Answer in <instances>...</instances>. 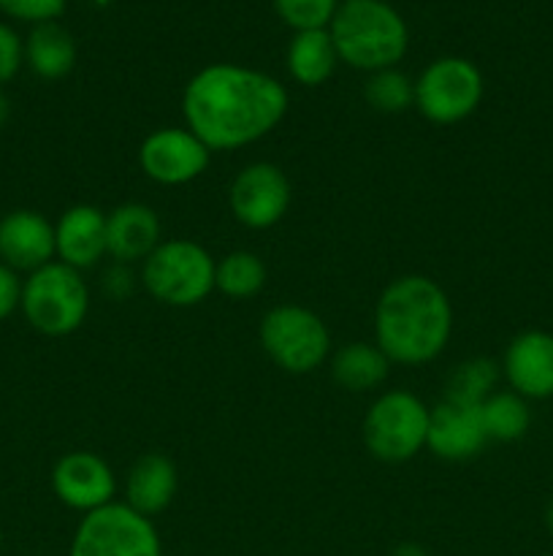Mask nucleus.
Listing matches in <instances>:
<instances>
[{"mask_svg":"<svg viewBox=\"0 0 553 556\" xmlns=\"http://www.w3.org/2000/svg\"><path fill=\"white\" fill-rule=\"evenodd\" d=\"M22 315L43 337H68L81 329L90 313V288L81 271L52 261L22 282Z\"/></svg>","mask_w":553,"mask_h":556,"instance_id":"obj_4","label":"nucleus"},{"mask_svg":"<svg viewBox=\"0 0 553 556\" xmlns=\"http://www.w3.org/2000/svg\"><path fill=\"white\" fill-rule=\"evenodd\" d=\"M291 98L282 81L258 68L215 63L184 85L182 117L211 152L239 150L285 119Z\"/></svg>","mask_w":553,"mask_h":556,"instance_id":"obj_1","label":"nucleus"},{"mask_svg":"<svg viewBox=\"0 0 553 556\" xmlns=\"http://www.w3.org/2000/svg\"><path fill=\"white\" fill-rule=\"evenodd\" d=\"M453 307L439 282L423 275L396 277L374 307V345L390 364L421 367L448 348Z\"/></svg>","mask_w":553,"mask_h":556,"instance_id":"obj_2","label":"nucleus"},{"mask_svg":"<svg viewBox=\"0 0 553 556\" xmlns=\"http://www.w3.org/2000/svg\"><path fill=\"white\" fill-rule=\"evenodd\" d=\"M57 258L54 226L36 210H14L0 217V261L14 271H36Z\"/></svg>","mask_w":553,"mask_h":556,"instance_id":"obj_15","label":"nucleus"},{"mask_svg":"<svg viewBox=\"0 0 553 556\" xmlns=\"http://www.w3.org/2000/svg\"><path fill=\"white\" fill-rule=\"evenodd\" d=\"M363 98L380 114H401L415 106V81L399 68H385L369 74Z\"/></svg>","mask_w":553,"mask_h":556,"instance_id":"obj_25","label":"nucleus"},{"mask_svg":"<svg viewBox=\"0 0 553 556\" xmlns=\"http://www.w3.org/2000/svg\"><path fill=\"white\" fill-rule=\"evenodd\" d=\"M483 74L466 58H439L415 79V109L434 125H455L477 112Z\"/></svg>","mask_w":553,"mask_h":556,"instance_id":"obj_8","label":"nucleus"},{"mask_svg":"<svg viewBox=\"0 0 553 556\" xmlns=\"http://www.w3.org/2000/svg\"><path fill=\"white\" fill-rule=\"evenodd\" d=\"M390 362L374 342H347L331 358V378L350 394L374 391L388 380Z\"/></svg>","mask_w":553,"mask_h":556,"instance_id":"obj_20","label":"nucleus"},{"mask_svg":"<svg viewBox=\"0 0 553 556\" xmlns=\"http://www.w3.org/2000/svg\"><path fill=\"white\" fill-rule=\"evenodd\" d=\"M68 556H163V546L152 519L125 503H112L85 514Z\"/></svg>","mask_w":553,"mask_h":556,"instance_id":"obj_9","label":"nucleus"},{"mask_svg":"<svg viewBox=\"0 0 553 556\" xmlns=\"http://www.w3.org/2000/svg\"><path fill=\"white\" fill-rule=\"evenodd\" d=\"M480 407L442 400L428 418L426 448L442 462H470L486 448Z\"/></svg>","mask_w":553,"mask_h":556,"instance_id":"obj_14","label":"nucleus"},{"mask_svg":"<svg viewBox=\"0 0 553 556\" xmlns=\"http://www.w3.org/2000/svg\"><path fill=\"white\" fill-rule=\"evenodd\" d=\"M9 117H11V101L3 96V92H0V128L9 123Z\"/></svg>","mask_w":553,"mask_h":556,"instance_id":"obj_32","label":"nucleus"},{"mask_svg":"<svg viewBox=\"0 0 553 556\" xmlns=\"http://www.w3.org/2000/svg\"><path fill=\"white\" fill-rule=\"evenodd\" d=\"M25 63L41 79H63L76 65V41L57 22H43L30 30L25 41Z\"/></svg>","mask_w":553,"mask_h":556,"instance_id":"obj_21","label":"nucleus"},{"mask_svg":"<svg viewBox=\"0 0 553 556\" xmlns=\"http://www.w3.org/2000/svg\"><path fill=\"white\" fill-rule=\"evenodd\" d=\"M287 74L301 87H320L334 76L339 54H336L334 38L329 27L325 30H301L293 33L287 43Z\"/></svg>","mask_w":553,"mask_h":556,"instance_id":"obj_19","label":"nucleus"},{"mask_svg":"<svg viewBox=\"0 0 553 556\" xmlns=\"http://www.w3.org/2000/svg\"><path fill=\"white\" fill-rule=\"evenodd\" d=\"M231 215L249 231H266L287 215L291 179L274 163H249L233 177L228 190Z\"/></svg>","mask_w":553,"mask_h":556,"instance_id":"obj_10","label":"nucleus"},{"mask_svg":"<svg viewBox=\"0 0 553 556\" xmlns=\"http://www.w3.org/2000/svg\"><path fill=\"white\" fill-rule=\"evenodd\" d=\"M128 264H114L112 269H108V280H106V291L112 293L114 299H123L128 296L130 288H133V275H130L128 269H125Z\"/></svg>","mask_w":553,"mask_h":556,"instance_id":"obj_30","label":"nucleus"},{"mask_svg":"<svg viewBox=\"0 0 553 556\" xmlns=\"http://www.w3.org/2000/svg\"><path fill=\"white\" fill-rule=\"evenodd\" d=\"M0 546H3V530H0Z\"/></svg>","mask_w":553,"mask_h":556,"instance_id":"obj_34","label":"nucleus"},{"mask_svg":"<svg viewBox=\"0 0 553 556\" xmlns=\"http://www.w3.org/2000/svg\"><path fill=\"white\" fill-rule=\"evenodd\" d=\"M502 372L510 391L524 400L553 396V334L540 329L520 331L510 340L502 356Z\"/></svg>","mask_w":553,"mask_h":556,"instance_id":"obj_13","label":"nucleus"},{"mask_svg":"<svg viewBox=\"0 0 553 556\" xmlns=\"http://www.w3.org/2000/svg\"><path fill=\"white\" fill-rule=\"evenodd\" d=\"M266 356L291 375H309L329 358L331 334L318 313L301 304H276L260 320Z\"/></svg>","mask_w":553,"mask_h":556,"instance_id":"obj_7","label":"nucleus"},{"mask_svg":"<svg viewBox=\"0 0 553 556\" xmlns=\"http://www.w3.org/2000/svg\"><path fill=\"white\" fill-rule=\"evenodd\" d=\"M160 217L146 204H119L106 215V244L108 255L117 264H136L144 261L160 239Z\"/></svg>","mask_w":553,"mask_h":556,"instance_id":"obj_17","label":"nucleus"},{"mask_svg":"<svg viewBox=\"0 0 553 556\" xmlns=\"http://www.w3.org/2000/svg\"><path fill=\"white\" fill-rule=\"evenodd\" d=\"M390 556H432V554H428L421 543H399Z\"/></svg>","mask_w":553,"mask_h":556,"instance_id":"obj_31","label":"nucleus"},{"mask_svg":"<svg viewBox=\"0 0 553 556\" xmlns=\"http://www.w3.org/2000/svg\"><path fill=\"white\" fill-rule=\"evenodd\" d=\"M68 0H0V11L14 20L33 22V25H43V22H54L65 11Z\"/></svg>","mask_w":553,"mask_h":556,"instance_id":"obj_27","label":"nucleus"},{"mask_svg":"<svg viewBox=\"0 0 553 556\" xmlns=\"http://www.w3.org/2000/svg\"><path fill=\"white\" fill-rule=\"evenodd\" d=\"M209 161L211 150L190 128H157L139 147L144 177L166 188L195 182L209 168Z\"/></svg>","mask_w":553,"mask_h":556,"instance_id":"obj_11","label":"nucleus"},{"mask_svg":"<svg viewBox=\"0 0 553 556\" xmlns=\"http://www.w3.org/2000/svg\"><path fill=\"white\" fill-rule=\"evenodd\" d=\"M483 427H486L488 443H515L526 438L531 427L529 400L515 391H493L480 405Z\"/></svg>","mask_w":553,"mask_h":556,"instance_id":"obj_22","label":"nucleus"},{"mask_svg":"<svg viewBox=\"0 0 553 556\" xmlns=\"http://www.w3.org/2000/svg\"><path fill=\"white\" fill-rule=\"evenodd\" d=\"M25 63V43L16 36L14 27L0 22V85L14 79Z\"/></svg>","mask_w":553,"mask_h":556,"instance_id":"obj_28","label":"nucleus"},{"mask_svg":"<svg viewBox=\"0 0 553 556\" xmlns=\"http://www.w3.org/2000/svg\"><path fill=\"white\" fill-rule=\"evenodd\" d=\"M54 250L60 264L76 271L92 269L108 255L106 215L92 204H76L54 223Z\"/></svg>","mask_w":553,"mask_h":556,"instance_id":"obj_16","label":"nucleus"},{"mask_svg":"<svg viewBox=\"0 0 553 556\" xmlns=\"http://www.w3.org/2000/svg\"><path fill=\"white\" fill-rule=\"evenodd\" d=\"M497 380H499V367L491 362V358H483V356L466 358V362H461L459 367L450 372L445 400L480 407L483 402L497 391Z\"/></svg>","mask_w":553,"mask_h":556,"instance_id":"obj_24","label":"nucleus"},{"mask_svg":"<svg viewBox=\"0 0 553 556\" xmlns=\"http://www.w3.org/2000/svg\"><path fill=\"white\" fill-rule=\"evenodd\" d=\"M177 486L179 476L173 462L163 454H144L133 462L125 478V505L152 519L173 503Z\"/></svg>","mask_w":553,"mask_h":556,"instance_id":"obj_18","label":"nucleus"},{"mask_svg":"<svg viewBox=\"0 0 553 556\" xmlns=\"http://www.w3.org/2000/svg\"><path fill=\"white\" fill-rule=\"evenodd\" d=\"M280 20L296 33L325 30L334 20L339 0H274Z\"/></svg>","mask_w":553,"mask_h":556,"instance_id":"obj_26","label":"nucleus"},{"mask_svg":"<svg viewBox=\"0 0 553 556\" xmlns=\"http://www.w3.org/2000/svg\"><path fill=\"white\" fill-rule=\"evenodd\" d=\"M545 525H548V530L553 532V500H551V505H548V510H545Z\"/></svg>","mask_w":553,"mask_h":556,"instance_id":"obj_33","label":"nucleus"},{"mask_svg":"<svg viewBox=\"0 0 553 556\" xmlns=\"http://www.w3.org/2000/svg\"><path fill=\"white\" fill-rule=\"evenodd\" d=\"M266 264L249 250H233L217 261L215 269V291L228 299H253L266 286Z\"/></svg>","mask_w":553,"mask_h":556,"instance_id":"obj_23","label":"nucleus"},{"mask_svg":"<svg viewBox=\"0 0 553 556\" xmlns=\"http://www.w3.org/2000/svg\"><path fill=\"white\" fill-rule=\"evenodd\" d=\"M217 261L190 239L160 242L141 266L146 293L168 307H195L215 291Z\"/></svg>","mask_w":553,"mask_h":556,"instance_id":"obj_5","label":"nucleus"},{"mask_svg":"<svg viewBox=\"0 0 553 556\" xmlns=\"http://www.w3.org/2000/svg\"><path fill=\"white\" fill-rule=\"evenodd\" d=\"M336 54L356 71L396 68L410 47V30L385 0H345L329 25Z\"/></svg>","mask_w":553,"mask_h":556,"instance_id":"obj_3","label":"nucleus"},{"mask_svg":"<svg viewBox=\"0 0 553 556\" xmlns=\"http://www.w3.org/2000/svg\"><path fill=\"white\" fill-rule=\"evenodd\" d=\"M52 492L65 508L92 514L114 503L117 478L103 456L92 451H70L54 465Z\"/></svg>","mask_w":553,"mask_h":556,"instance_id":"obj_12","label":"nucleus"},{"mask_svg":"<svg viewBox=\"0 0 553 556\" xmlns=\"http://www.w3.org/2000/svg\"><path fill=\"white\" fill-rule=\"evenodd\" d=\"M432 410L410 391H385L363 418V445L369 454L388 465H401L426 448Z\"/></svg>","mask_w":553,"mask_h":556,"instance_id":"obj_6","label":"nucleus"},{"mask_svg":"<svg viewBox=\"0 0 553 556\" xmlns=\"http://www.w3.org/2000/svg\"><path fill=\"white\" fill-rule=\"evenodd\" d=\"M22 282L25 280H20V271H14L0 261V320L11 318L20 309Z\"/></svg>","mask_w":553,"mask_h":556,"instance_id":"obj_29","label":"nucleus"}]
</instances>
